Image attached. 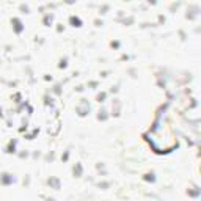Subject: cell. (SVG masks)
Returning <instances> with one entry per match:
<instances>
[{
  "mask_svg": "<svg viewBox=\"0 0 201 201\" xmlns=\"http://www.w3.org/2000/svg\"><path fill=\"white\" fill-rule=\"evenodd\" d=\"M88 112H90V104H88V100L82 99V102L77 105V113H79L80 116H85Z\"/></svg>",
  "mask_w": 201,
  "mask_h": 201,
  "instance_id": "cell-1",
  "label": "cell"
},
{
  "mask_svg": "<svg viewBox=\"0 0 201 201\" xmlns=\"http://www.w3.org/2000/svg\"><path fill=\"white\" fill-rule=\"evenodd\" d=\"M0 181H2V184H5V186H8V184L14 182V178L11 174H3L2 178H0Z\"/></svg>",
  "mask_w": 201,
  "mask_h": 201,
  "instance_id": "cell-2",
  "label": "cell"
},
{
  "mask_svg": "<svg viewBox=\"0 0 201 201\" xmlns=\"http://www.w3.org/2000/svg\"><path fill=\"white\" fill-rule=\"evenodd\" d=\"M49 186H52L54 189L58 190V189H60V181H58L57 178H50V179H49Z\"/></svg>",
  "mask_w": 201,
  "mask_h": 201,
  "instance_id": "cell-3",
  "label": "cell"
},
{
  "mask_svg": "<svg viewBox=\"0 0 201 201\" xmlns=\"http://www.w3.org/2000/svg\"><path fill=\"white\" fill-rule=\"evenodd\" d=\"M13 24H14V30H16V33H21V31H22V24H21L19 19H13Z\"/></svg>",
  "mask_w": 201,
  "mask_h": 201,
  "instance_id": "cell-4",
  "label": "cell"
},
{
  "mask_svg": "<svg viewBox=\"0 0 201 201\" xmlns=\"http://www.w3.org/2000/svg\"><path fill=\"white\" fill-rule=\"evenodd\" d=\"M69 21H71V24H72L74 27H80V25H82V21H80L79 18H74V16H72Z\"/></svg>",
  "mask_w": 201,
  "mask_h": 201,
  "instance_id": "cell-5",
  "label": "cell"
},
{
  "mask_svg": "<svg viewBox=\"0 0 201 201\" xmlns=\"http://www.w3.org/2000/svg\"><path fill=\"white\" fill-rule=\"evenodd\" d=\"M74 174H76V176H82V165H80V163H76V166H74Z\"/></svg>",
  "mask_w": 201,
  "mask_h": 201,
  "instance_id": "cell-6",
  "label": "cell"
},
{
  "mask_svg": "<svg viewBox=\"0 0 201 201\" xmlns=\"http://www.w3.org/2000/svg\"><path fill=\"white\" fill-rule=\"evenodd\" d=\"M113 115H120V102L118 100H115V113Z\"/></svg>",
  "mask_w": 201,
  "mask_h": 201,
  "instance_id": "cell-7",
  "label": "cell"
},
{
  "mask_svg": "<svg viewBox=\"0 0 201 201\" xmlns=\"http://www.w3.org/2000/svg\"><path fill=\"white\" fill-rule=\"evenodd\" d=\"M99 120H107V115H105V110H100V112H99Z\"/></svg>",
  "mask_w": 201,
  "mask_h": 201,
  "instance_id": "cell-8",
  "label": "cell"
},
{
  "mask_svg": "<svg viewBox=\"0 0 201 201\" xmlns=\"http://www.w3.org/2000/svg\"><path fill=\"white\" fill-rule=\"evenodd\" d=\"M14 145H16V142H11V143H10V148H8V153H14Z\"/></svg>",
  "mask_w": 201,
  "mask_h": 201,
  "instance_id": "cell-9",
  "label": "cell"
},
{
  "mask_svg": "<svg viewBox=\"0 0 201 201\" xmlns=\"http://www.w3.org/2000/svg\"><path fill=\"white\" fill-rule=\"evenodd\" d=\"M104 99H105V93H100V94L97 96V100H99V102H102Z\"/></svg>",
  "mask_w": 201,
  "mask_h": 201,
  "instance_id": "cell-10",
  "label": "cell"
},
{
  "mask_svg": "<svg viewBox=\"0 0 201 201\" xmlns=\"http://www.w3.org/2000/svg\"><path fill=\"white\" fill-rule=\"evenodd\" d=\"M145 179H146V181H154V174H146Z\"/></svg>",
  "mask_w": 201,
  "mask_h": 201,
  "instance_id": "cell-11",
  "label": "cell"
},
{
  "mask_svg": "<svg viewBox=\"0 0 201 201\" xmlns=\"http://www.w3.org/2000/svg\"><path fill=\"white\" fill-rule=\"evenodd\" d=\"M189 193H190L192 196H196V195L199 193V190H193V192H189Z\"/></svg>",
  "mask_w": 201,
  "mask_h": 201,
  "instance_id": "cell-12",
  "label": "cell"
},
{
  "mask_svg": "<svg viewBox=\"0 0 201 201\" xmlns=\"http://www.w3.org/2000/svg\"><path fill=\"white\" fill-rule=\"evenodd\" d=\"M47 201H54V199H47Z\"/></svg>",
  "mask_w": 201,
  "mask_h": 201,
  "instance_id": "cell-13",
  "label": "cell"
}]
</instances>
